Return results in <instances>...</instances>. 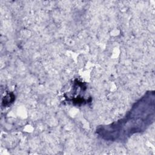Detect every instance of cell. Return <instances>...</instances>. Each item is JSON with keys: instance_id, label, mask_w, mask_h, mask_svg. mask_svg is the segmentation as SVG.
Masks as SVG:
<instances>
[{"instance_id": "1", "label": "cell", "mask_w": 155, "mask_h": 155, "mask_svg": "<svg viewBox=\"0 0 155 155\" xmlns=\"http://www.w3.org/2000/svg\"><path fill=\"white\" fill-rule=\"evenodd\" d=\"M155 95L154 91L147 92L120 120L99 127L96 133L102 139L122 141L134 133L144 131L154 120Z\"/></svg>"}]
</instances>
